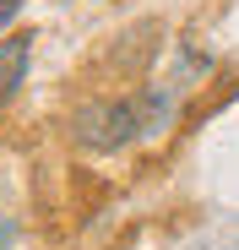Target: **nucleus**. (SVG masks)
Masks as SVG:
<instances>
[{"label":"nucleus","instance_id":"nucleus-2","mask_svg":"<svg viewBox=\"0 0 239 250\" xmlns=\"http://www.w3.org/2000/svg\"><path fill=\"white\" fill-rule=\"evenodd\" d=\"M33 38L38 33H0V109H6L17 93H22V76H27V60H33Z\"/></svg>","mask_w":239,"mask_h":250},{"label":"nucleus","instance_id":"nucleus-1","mask_svg":"<svg viewBox=\"0 0 239 250\" xmlns=\"http://www.w3.org/2000/svg\"><path fill=\"white\" fill-rule=\"evenodd\" d=\"M141 136V98H93L71 114V142L82 152H120Z\"/></svg>","mask_w":239,"mask_h":250},{"label":"nucleus","instance_id":"nucleus-3","mask_svg":"<svg viewBox=\"0 0 239 250\" xmlns=\"http://www.w3.org/2000/svg\"><path fill=\"white\" fill-rule=\"evenodd\" d=\"M22 6H27V0H0V33H11V27H17Z\"/></svg>","mask_w":239,"mask_h":250},{"label":"nucleus","instance_id":"nucleus-4","mask_svg":"<svg viewBox=\"0 0 239 250\" xmlns=\"http://www.w3.org/2000/svg\"><path fill=\"white\" fill-rule=\"evenodd\" d=\"M6 245H11V223H6V218H0V250H6Z\"/></svg>","mask_w":239,"mask_h":250}]
</instances>
